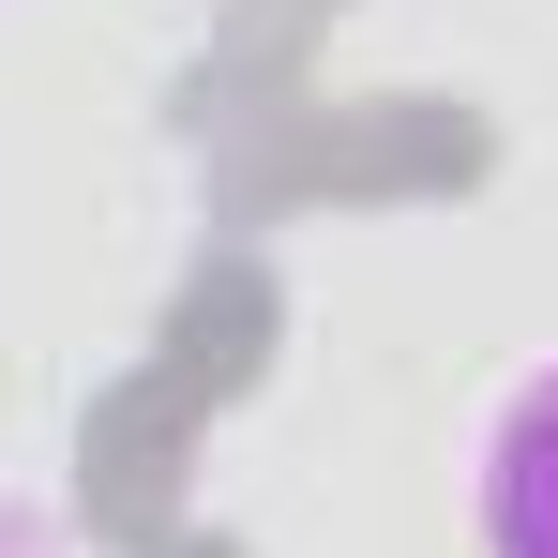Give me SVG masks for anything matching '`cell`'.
<instances>
[{"label":"cell","mask_w":558,"mask_h":558,"mask_svg":"<svg viewBox=\"0 0 558 558\" xmlns=\"http://www.w3.org/2000/svg\"><path fill=\"white\" fill-rule=\"evenodd\" d=\"M0 558H46V529H31V513H15V498H0Z\"/></svg>","instance_id":"7a4b0ae2"},{"label":"cell","mask_w":558,"mask_h":558,"mask_svg":"<svg viewBox=\"0 0 558 558\" xmlns=\"http://www.w3.org/2000/svg\"><path fill=\"white\" fill-rule=\"evenodd\" d=\"M483 544L498 558H558V363L498 408L483 438Z\"/></svg>","instance_id":"6da1fadb"}]
</instances>
